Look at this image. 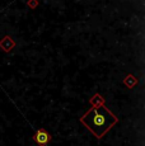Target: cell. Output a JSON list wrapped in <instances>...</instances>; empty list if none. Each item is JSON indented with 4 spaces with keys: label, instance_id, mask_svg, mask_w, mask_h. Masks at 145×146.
<instances>
[{
    "label": "cell",
    "instance_id": "obj_1",
    "mask_svg": "<svg viewBox=\"0 0 145 146\" xmlns=\"http://www.w3.org/2000/svg\"><path fill=\"white\" fill-rule=\"evenodd\" d=\"M80 122L97 139H102L118 122V118L104 104H101L92 107L87 113L82 116Z\"/></svg>",
    "mask_w": 145,
    "mask_h": 146
},
{
    "label": "cell",
    "instance_id": "obj_2",
    "mask_svg": "<svg viewBox=\"0 0 145 146\" xmlns=\"http://www.w3.org/2000/svg\"><path fill=\"white\" fill-rule=\"evenodd\" d=\"M33 140H35V142L38 146H46L51 141V135L47 132L46 130H43V128H38L35 132V135H33Z\"/></svg>",
    "mask_w": 145,
    "mask_h": 146
}]
</instances>
